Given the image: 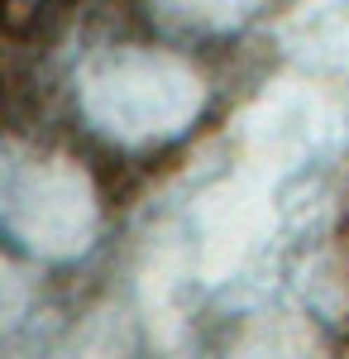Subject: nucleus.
I'll use <instances>...</instances> for the list:
<instances>
[]
</instances>
